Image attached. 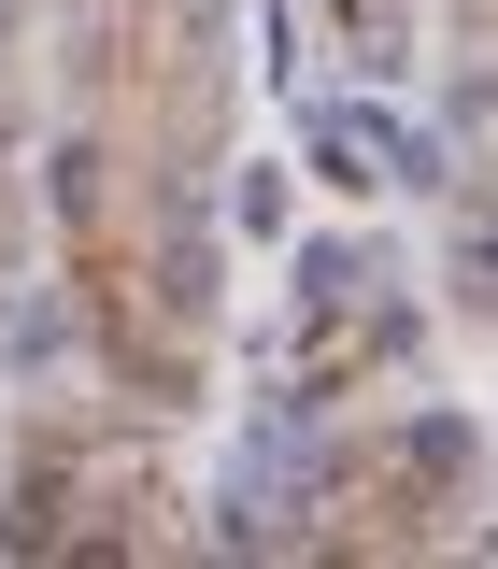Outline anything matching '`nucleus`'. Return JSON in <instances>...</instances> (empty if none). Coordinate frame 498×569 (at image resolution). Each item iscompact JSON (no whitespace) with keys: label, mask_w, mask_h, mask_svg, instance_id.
<instances>
[{"label":"nucleus","mask_w":498,"mask_h":569,"mask_svg":"<svg viewBox=\"0 0 498 569\" xmlns=\"http://www.w3.org/2000/svg\"><path fill=\"white\" fill-rule=\"evenodd\" d=\"M299 142H313V171H328V186H385V114H342V100H313V114H299Z\"/></svg>","instance_id":"1"},{"label":"nucleus","mask_w":498,"mask_h":569,"mask_svg":"<svg viewBox=\"0 0 498 569\" xmlns=\"http://www.w3.org/2000/svg\"><path fill=\"white\" fill-rule=\"evenodd\" d=\"M43 200H58V213L100 200V142H58V157H43Z\"/></svg>","instance_id":"2"},{"label":"nucleus","mask_w":498,"mask_h":569,"mask_svg":"<svg viewBox=\"0 0 498 569\" xmlns=\"http://www.w3.org/2000/svg\"><path fill=\"white\" fill-rule=\"evenodd\" d=\"M356 284V242H299V299H342Z\"/></svg>","instance_id":"3"},{"label":"nucleus","mask_w":498,"mask_h":569,"mask_svg":"<svg viewBox=\"0 0 498 569\" xmlns=\"http://www.w3.org/2000/svg\"><path fill=\"white\" fill-rule=\"evenodd\" d=\"M0 43H14V0H0Z\"/></svg>","instance_id":"4"}]
</instances>
